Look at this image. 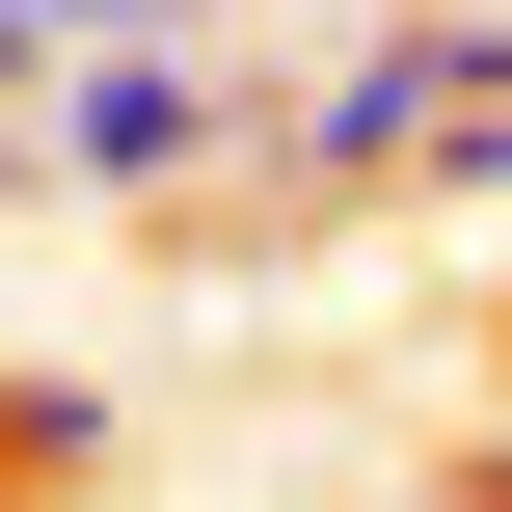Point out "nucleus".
<instances>
[{
  "mask_svg": "<svg viewBox=\"0 0 512 512\" xmlns=\"http://www.w3.org/2000/svg\"><path fill=\"white\" fill-rule=\"evenodd\" d=\"M459 81H512V27H486V0H432V27H378V54H324V81H297V162H405Z\"/></svg>",
  "mask_w": 512,
  "mask_h": 512,
  "instance_id": "f257e3e1",
  "label": "nucleus"
},
{
  "mask_svg": "<svg viewBox=\"0 0 512 512\" xmlns=\"http://www.w3.org/2000/svg\"><path fill=\"white\" fill-rule=\"evenodd\" d=\"M189 135H216V81H189V54H54V162H81V189H162Z\"/></svg>",
  "mask_w": 512,
  "mask_h": 512,
  "instance_id": "f03ea898",
  "label": "nucleus"
},
{
  "mask_svg": "<svg viewBox=\"0 0 512 512\" xmlns=\"http://www.w3.org/2000/svg\"><path fill=\"white\" fill-rule=\"evenodd\" d=\"M432 189H486V216H512V81H459V108H432Z\"/></svg>",
  "mask_w": 512,
  "mask_h": 512,
  "instance_id": "7ed1b4c3",
  "label": "nucleus"
},
{
  "mask_svg": "<svg viewBox=\"0 0 512 512\" xmlns=\"http://www.w3.org/2000/svg\"><path fill=\"white\" fill-rule=\"evenodd\" d=\"M27 81H54V54H27V27H0V108H27Z\"/></svg>",
  "mask_w": 512,
  "mask_h": 512,
  "instance_id": "20e7f679",
  "label": "nucleus"
},
{
  "mask_svg": "<svg viewBox=\"0 0 512 512\" xmlns=\"http://www.w3.org/2000/svg\"><path fill=\"white\" fill-rule=\"evenodd\" d=\"M0 189H27V108H0Z\"/></svg>",
  "mask_w": 512,
  "mask_h": 512,
  "instance_id": "39448f33",
  "label": "nucleus"
}]
</instances>
